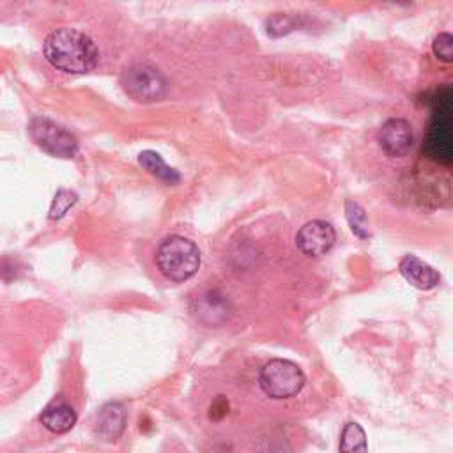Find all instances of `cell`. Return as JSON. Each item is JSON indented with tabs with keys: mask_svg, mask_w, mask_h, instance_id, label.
Here are the masks:
<instances>
[{
	"mask_svg": "<svg viewBox=\"0 0 453 453\" xmlns=\"http://www.w3.org/2000/svg\"><path fill=\"white\" fill-rule=\"evenodd\" d=\"M124 92L140 103H152L166 96L168 81L161 71L149 64H133L120 76Z\"/></svg>",
	"mask_w": 453,
	"mask_h": 453,
	"instance_id": "obj_4",
	"label": "cell"
},
{
	"mask_svg": "<svg viewBox=\"0 0 453 453\" xmlns=\"http://www.w3.org/2000/svg\"><path fill=\"white\" fill-rule=\"evenodd\" d=\"M297 25V19L290 14H273L267 21H265V28H267V34H271L273 37H280V35H285L288 32H292Z\"/></svg>",
	"mask_w": 453,
	"mask_h": 453,
	"instance_id": "obj_14",
	"label": "cell"
},
{
	"mask_svg": "<svg viewBox=\"0 0 453 453\" xmlns=\"http://www.w3.org/2000/svg\"><path fill=\"white\" fill-rule=\"evenodd\" d=\"M228 412V403L225 398H218L212 405H211V419H221L225 414Z\"/></svg>",
	"mask_w": 453,
	"mask_h": 453,
	"instance_id": "obj_17",
	"label": "cell"
},
{
	"mask_svg": "<svg viewBox=\"0 0 453 453\" xmlns=\"http://www.w3.org/2000/svg\"><path fill=\"white\" fill-rule=\"evenodd\" d=\"M398 271L412 287L419 290H430L437 287L441 281V274L430 264L423 262L416 255H405L400 260Z\"/></svg>",
	"mask_w": 453,
	"mask_h": 453,
	"instance_id": "obj_8",
	"label": "cell"
},
{
	"mask_svg": "<svg viewBox=\"0 0 453 453\" xmlns=\"http://www.w3.org/2000/svg\"><path fill=\"white\" fill-rule=\"evenodd\" d=\"M126 428V409L119 402H110L101 407L96 421V434L103 441H115Z\"/></svg>",
	"mask_w": 453,
	"mask_h": 453,
	"instance_id": "obj_9",
	"label": "cell"
},
{
	"mask_svg": "<svg viewBox=\"0 0 453 453\" xmlns=\"http://www.w3.org/2000/svg\"><path fill=\"white\" fill-rule=\"evenodd\" d=\"M76 203V195L67 191V189H60L57 195H55V200L51 203V209H50V218L51 219H58L62 218L69 207H73Z\"/></svg>",
	"mask_w": 453,
	"mask_h": 453,
	"instance_id": "obj_15",
	"label": "cell"
},
{
	"mask_svg": "<svg viewBox=\"0 0 453 453\" xmlns=\"http://www.w3.org/2000/svg\"><path fill=\"white\" fill-rule=\"evenodd\" d=\"M258 384L269 398L283 400L296 396L303 389L304 373L288 359H271L262 366Z\"/></svg>",
	"mask_w": 453,
	"mask_h": 453,
	"instance_id": "obj_3",
	"label": "cell"
},
{
	"mask_svg": "<svg viewBox=\"0 0 453 453\" xmlns=\"http://www.w3.org/2000/svg\"><path fill=\"white\" fill-rule=\"evenodd\" d=\"M432 50H434L437 58H441L444 62H451L453 60V37H451V34H448V32L437 34L434 42H432Z\"/></svg>",
	"mask_w": 453,
	"mask_h": 453,
	"instance_id": "obj_16",
	"label": "cell"
},
{
	"mask_svg": "<svg viewBox=\"0 0 453 453\" xmlns=\"http://www.w3.org/2000/svg\"><path fill=\"white\" fill-rule=\"evenodd\" d=\"M366 434L359 423L350 421L343 426L340 437V453H366Z\"/></svg>",
	"mask_w": 453,
	"mask_h": 453,
	"instance_id": "obj_12",
	"label": "cell"
},
{
	"mask_svg": "<svg viewBox=\"0 0 453 453\" xmlns=\"http://www.w3.org/2000/svg\"><path fill=\"white\" fill-rule=\"evenodd\" d=\"M156 265L170 281H186L195 276L200 267V250L188 237L168 235L157 246Z\"/></svg>",
	"mask_w": 453,
	"mask_h": 453,
	"instance_id": "obj_2",
	"label": "cell"
},
{
	"mask_svg": "<svg viewBox=\"0 0 453 453\" xmlns=\"http://www.w3.org/2000/svg\"><path fill=\"white\" fill-rule=\"evenodd\" d=\"M41 423L53 434H65L74 426L76 412L69 403L58 400L44 407L41 412Z\"/></svg>",
	"mask_w": 453,
	"mask_h": 453,
	"instance_id": "obj_10",
	"label": "cell"
},
{
	"mask_svg": "<svg viewBox=\"0 0 453 453\" xmlns=\"http://www.w3.org/2000/svg\"><path fill=\"white\" fill-rule=\"evenodd\" d=\"M32 140L48 154L57 157H73L78 152V140L65 127L48 117H34L28 124Z\"/></svg>",
	"mask_w": 453,
	"mask_h": 453,
	"instance_id": "obj_5",
	"label": "cell"
},
{
	"mask_svg": "<svg viewBox=\"0 0 453 453\" xmlns=\"http://www.w3.org/2000/svg\"><path fill=\"white\" fill-rule=\"evenodd\" d=\"M345 216H347V221H349L350 230H352L357 237H361V239L368 237V219H366V212H365V209H363L357 202H354V200H347V202H345Z\"/></svg>",
	"mask_w": 453,
	"mask_h": 453,
	"instance_id": "obj_13",
	"label": "cell"
},
{
	"mask_svg": "<svg viewBox=\"0 0 453 453\" xmlns=\"http://www.w3.org/2000/svg\"><path fill=\"white\" fill-rule=\"evenodd\" d=\"M138 163H140L149 173L156 175L157 179H161V180H165V182H168V184H175V182L180 180L179 172H177L175 168H170V166L161 159V156H159L157 152H154V150H143V152H140Z\"/></svg>",
	"mask_w": 453,
	"mask_h": 453,
	"instance_id": "obj_11",
	"label": "cell"
},
{
	"mask_svg": "<svg viewBox=\"0 0 453 453\" xmlns=\"http://www.w3.org/2000/svg\"><path fill=\"white\" fill-rule=\"evenodd\" d=\"M377 142L389 157L407 156L414 147V133L411 122L398 117L386 120L377 133Z\"/></svg>",
	"mask_w": 453,
	"mask_h": 453,
	"instance_id": "obj_6",
	"label": "cell"
},
{
	"mask_svg": "<svg viewBox=\"0 0 453 453\" xmlns=\"http://www.w3.org/2000/svg\"><path fill=\"white\" fill-rule=\"evenodd\" d=\"M46 60L71 74L90 73L99 58L94 41L76 28H57L48 34L42 44Z\"/></svg>",
	"mask_w": 453,
	"mask_h": 453,
	"instance_id": "obj_1",
	"label": "cell"
},
{
	"mask_svg": "<svg viewBox=\"0 0 453 453\" xmlns=\"http://www.w3.org/2000/svg\"><path fill=\"white\" fill-rule=\"evenodd\" d=\"M336 241V232L329 221L313 219L304 223L297 235L296 244L297 248L308 257H320L327 253Z\"/></svg>",
	"mask_w": 453,
	"mask_h": 453,
	"instance_id": "obj_7",
	"label": "cell"
}]
</instances>
